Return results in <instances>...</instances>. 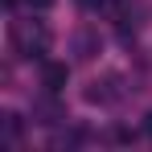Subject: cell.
<instances>
[{
    "label": "cell",
    "instance_id": "cell-1",
    "mask_svg": "<svg viewBox=\"0 0 152 152\" xmlns=\"http://www.w3.org/2000/svg\"><path fill=\"white\" fill-rule=\"evenodd\" d=\"M12 50L21 58H41L50 50V29L41 21H12Z\"/></svg>",
    "mask_w": 152,
    "mask_h": 152
},
{
    "label": "cell",
    "instance_id": "cell-2",
    "mask_svg": "<svg viewBox=\"0 0 152 152\" xmlns=\"http://www.w3.org/2000/svg\"><path fill=\"white\" fill-rule=\"evenodd\" d=\"M82 99H86V103H99V107L119 103V99H124V78H119V74H103V78H95V82H86Z\"/></svg>",
    "mask_w": 152,
    "mask_h": 152
},
{
    "label": "cell",
    "instance_id": "cell-3",
    "mask_svg": "<svg viewBox=\"0 0 152 152\" xmlns=\"http://www.w3.org/2000/svg\"><path fill=\"white\" fill-rule=\"evenodd\" d=\"M99 50H103V37H99V29H95V25L74 29V37H70V53H74L78 62H91Z\"/></svg>",
    "mask_w": 152,
    "mask_h": 152
},
{
    "label": "cell",
    "instance_id": "cell-4",
    "mask_svg": "<svg viewBox=\"0 0 152 152\" xmlns=\"http://www.w3.org/2000/svg\"><path fill=\"white\" fill-rule=\"evenodd\" d=\"M62 119H66V107L53 99V91H50V99H37V103H33V124L53 127V124H62Z\"/></svg>",
    "mask_w": 152,
    "mask_h": 152
},
{
    "label": "cell",
    "instance_id": "cell-5",
    "mask_svg": "<svg viewBox=\"0 0 152 152\" xmlns=\"http://www.w3.org/2000/svg\"><path fill=\"white\" fill-rule=\"evenodd\" d=\"M66 78H70V66H66V62H45V66H41V86L53 91V95L66 86Z\"/></svg>",
    "mask_w": 152,
    "mask_h": 152
},
{
    "label": "cell",
    "instance_id": "cell-6",
    "mask_svg": "<svg viewBox=\"0 0 152 152\" xmlns=\"http://www.w3.org/2000/svg\"><path fill=\"white\" fill-rule=\"evenodd\" d=\"M17 140H21V119H17V115H12V111H4V144H8V148H12V144H17Z\"/></svg>",
    "mask_w": 152,
    "mask_h": 152
},
{
    "label": "cell",
    "instance_id": "cell-7",
    "mask_svg": "<svg viewBox=\"0 0 152 152\" xmlns=\"http://www.w3.org/2000/svg\"><path fill=\"white\" fill-rule=\"evenodd\" d=\"M25 4H29V8H37V12H41V8H50L53 0H25Z\"/></svg>",
    "mask_w": 152,
    "mask_h": 152
},
{
    "label": "cell",
    "instance_id": "cell-8",
    "mask_svg": "<svg viewBox=\"0 0 152 152\" xmlns=\"http://www.w3.org/2000/svg\"><path fill=\"white\" fill-rule=\"evenodd\" d=\"M144 127H148V132H152V115H144Z\"/></svg>",
    "mask_w": 152,
    "mask_h": 152
}]
</instances>
